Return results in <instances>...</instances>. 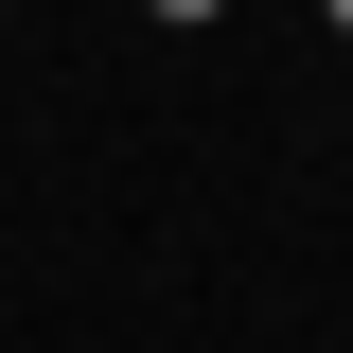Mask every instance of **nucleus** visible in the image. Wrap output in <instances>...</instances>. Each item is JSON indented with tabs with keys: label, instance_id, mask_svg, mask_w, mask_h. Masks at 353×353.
Wrapping results in <instances>:
<instances>
[{
	"label": "nucleus",
	"instance_id": "1",
	"mask_svg": "<svg viewBox=\"0 0 353 353\" xmlns=\"http://www.w3.org/2000/svg\"><path fill=\"white\" fill-rule=\"evenodd\" d=\"M159 18H176V36H194V18H230V0H159Z\"/></svg>",
	"mask_w": 353,
	"mask_h": 353
},
{
	"label": "nucleus",
	"instance_id": "2",
	"mask_svg": "<svg viewBox=\"0 0 353 353\" xmlns=\"http://www.w3.org/2000/svg\"><path fill=\"white\" fill-rule=\"evenodd\" d=\"M318 18H336V36H353V0H318Z\"/></svg>",
	"mask_w": 353,
	"mask_h": 353
}]
</instances>
